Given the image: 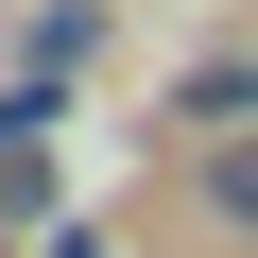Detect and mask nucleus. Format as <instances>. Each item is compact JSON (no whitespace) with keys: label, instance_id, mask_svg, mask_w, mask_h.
I'll use <instances>...</instances> for the list:
<instances>
[{"label":"nucleus","instance_id":"1","mask_svg":"<svg viewBox=\"0 0 258 258\" xmlns=\"http://www.w3.org/2000/svg\"><path fill=\"white\" fill-rule=\"evenodd\" d=\"M207 207H224V224L258 241V138H224V155H207Z\"/></svg>","mask_w":258,"mask_h":258}]
</instances>
